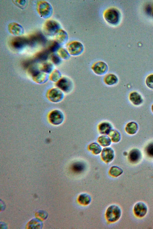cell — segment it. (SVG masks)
Listing matches in <instances>:
<instances>
[{"label":"cell","instance_id":"obj_19","mask_svg":"<svg viewBox=\"0 0 153 229\" xmlns=\"http://www.w3.org/2000/svg\"><path fill=\"white\" fill-rule=\"evenodd\" d=\"M138 129V125L134 122H131L128 123L125 127L126 132L128 134L131 135L135 134Z\"/></svg>","mask_w":153,"mask_h":229},{"label":"cell","instance_id":"obj_31","mask_svg":"<svg viewBox=\"0 0 153 229\" xmlns=\"http://www.w3.org/2000/svg\"><path fill=\"white\" fill-rule=\"evenodd\" d=\"M146 83L148 87L153 89V74L150 75L147 77Z\"/></svg>","mask_w":153,"mask_h":229},{"label":"cell","instance_id":"obj_15","mask_svg":"<svg viewBox=\"0 0 153 229\" xmlns=\"http://www.w3.org/2000/svg\"><path fill=\"white\" fill-rule=\"evenodd\" d=\"M8 30L11 34L19 35L23 33L24 30L21 26L15 22H12L9 24Z\"/></svg>","mask_w":153,"mask_h":229},{"label":"cell","instance_id":"obj_33","mask_svg":"<svg viewBox=\"0 0 153 229\" xmlns=\"http://www.w3.org/2000/svg\"><path fill=\"white\" fill-rule=\"evenodd\" d=\"M60 74L59 72L57 70H56L53 72L51 76L52 81H56L60 77Z\"/></svg>","mask_w":153,"mask_h":229},{"label":"cell","instance_id":"obj_34","mask_svg":"<svg viewBox=\"0 0 153 229\" xmlns=\"http://www.w3.org/2000/svg\"><path fill=\"white\" fill-rule=\"evenodd\" d=\"M51 60L54 64L57 65L59 64L61 62V59L59 57L55 54L52 55Z\"/></svg>","mask_w":153,"mask_h":229},{"label":"cell","instance_id":"obj_3","mask_svg":"<svg viewBox=\"0 0 153 229\" xmlns=\"http://www.w3.org/2000/svg\"><path fill=\"white\" fill-rule=\"evenodd\" d=\"M60 25L56 21L53 20H49L45 24L43 30L45 33L49 35L56 34L59 30Z\"/></svg>","mask_w":153,"mask_h":229},{"label":"cell","instance_id":"obj_17","mask_svg":"<svg viewBox=\"0 0 153 229\" xmlns=\"http://www.w3.org/2000/svg\"><path fill=\"white\" fill-rule=\"evenodd\" d=\"M111 124L107 122H104L100 124L98 126L100 132L103 134H108L112 129Z\"/></svg>","mask_w":153,"mask_h":229},{"label":"cell","instance_id":"obj_36","mask_svg":"<svg viewBox=\"0 0 153 229\" xmlns=\"http://www.w3.org/2000/svg\"><path fill=\"white\" fill-rule=\"evenodd\" d=\"M147 11H148V12H150V11H151V9H150V7H149V6H148V7H147Z\"/></svg>","mask_w":153,"mask_h":229},{"label":"cell","instance_id":"obj_32","mask_svg":"<svg viewBox=\"0 0 153 229\" xmlns=\"http://www.w3.org/2000/svg\"><path fill=\"white\" fill-rule=\"evenodd\" d=\"M147 154L150 157H153V143L149 144L146 148Z\"/></svg>","mask_w":153,"mask_h":229},{"label":"cell","instance_id":"obj_20","mask_svg":"<svg viewBox=\"0 0 153 229\" xmlns=\"http://www.w3.org/2000/svg\"><path fill=\"white\" fill-rule=\"evenodd\" d=\"M91 200V196L86 193H83L80 194L78 199V201L79 203L85 205L89 204Z\"/></svg>","mask_w":153,"mask_h":229},{"label":"cell","instance_id":"obj_25","mask_svg":"<svg viewBox=\"0 0 153 229\" xmlns=\"http://www.w3.org/2000/svg\"><path fill=\"white\" fill-rule=\"evenodd\" d=\"M111 138V141L114 143L119 142L121 139V135L117 131L112 129L108 134Z\"/></svg>","mask_w":153,"mask_h":229},{"label":"cell","instance_id":"obj_13","mask_svg":"<svg viewBox=\"0 0 153 229\" xmlns=\"http://www.w3.org/2000/svg\"><path fill=\"white\" fill-rule=\"evenodd\" d=\"M48 95L50 100L54 102L60 101L62 99L64 96L62 92L57 89H53L51 90Z\"/></svg>","mask_w":153,"mask_h":229},{"label":"cell","instance_id":"obj_24","mask_svg":"<svg viewBox=\"0 0 153 229\" xmlns=\"http://www.w3.org/2000/svg\"><path fill=\"white\" fill-rule=\"evenodd\" d=\"M48 49L41 51L37 53L35 56L36 60L40 61H44L47 59L49 53Z\"/></svg>","mask_w":153,"mask_h":229},{"label":"cell","instance_id":"obj_22","mask_svg":"<svg viewBox=\"0 0 153 229\" xmlns=\"http://www.w3.org/2000/svg\"><path fill=\"white\" fill-rule=\"evenodd\" d=\"M88 149L93 154L95 155L99 154L102 151L101 146L96 143H93L89 144L88 146Z\"/></svg>","mask_w":153,"mask_h":229},{"label":"cell","instance_id":"obj_12","mask_svg":"<svg viewBox=\"0 0 153 229\" xmlns=\"http://www.w3.org/2000/svg\"><path fill=\"white\" fill-rule=\"evenodd\" d=\"M114 151L111 148L105 147L102 151L101 158L106 163H109L111 162L114 159Z\"/></svg>","mask_w":153,"mask_h":229},{"label":"cell","instance_id":"obj_9","mask_svg":"<svg viewBox=\"0 0 153 229\" xmlns=\"http://www.w3.org/2000/svg\"><path fill=\"white\" fill-rule=\"evenodd\" d=\"M148 208L146 205L143 202H139L134 205L133 211L136 216L140 218L143 217L146 214Z\"/></svg>","mask_w":153,"mask_h":229},{"label":"cell","instance_id":"obj_30","mask_svg":"<svg viewBox=\"0 0 153 229\" xmlns=\"http://www.w3.org/2000/svg\"><path fill=\"white\" fill-rule=\"evenodd\" d=\"M58 53L60 57L63 59L67 58L69 56L68 52L62 48H60L58 49Z\"/></svg>","mask_w":153,"mask_h":229},{"label":"cell","instance_id":"obj_10","mask_svg":"<svg viewBox=\"0 0 153 229\" xmlns=\"http://www.w3.org/2000/svg\"><path fill=\"white\" fill-rule=\"evenodd\" d=\"M49 119L51 122L53 124L57 125L61 124L64 119L63 113L59 110H55L50 114Z\"/></svg>","mask_w":153,"mask_h":229},{"label":"cell","instance_id":"obj_5","mask_svg":"<svg viewBox=\"0 0 153 229\" xmlns=\"http://www.w3.org/2000/svg\"><path fill=\"white\" fill-rule=\"evenodd\" d=\"M68 53L73 55H77L82 52L83 47L82 44L77 41H73L68 43L67 45Z\"/></svg>","mask_w":153,"mask_h":229},{"label":"cell","instance_id":"obj_14","mask_svg":"<svg viewBox=\"0 0 153 229\" xmlns=\"http://www.w3.org/2000/svg\"><path fill=\"white\" fill-rule=\"evenodd\" d=\"M142 154L140 151L138 149L134 148L129 152L128 159L131 163H136L139 162L141 159Z\"/></svg>","mask_w":153,"mask_h":229},{"label":"cell","instance_id":"obj_26","mask_svg":"<svg viewBox=\"0 0 153 229\" xmlns=\"http://www.w3.org/2000/svg\"><path fill=\"white\" fill-rule=\"evenodd\" d=\"M123 170L119 167L114 166L111 167L109 171L110 174L114 177H117L123 173Z\"/></svg>","mask_w":153,"mask_h":229},{"label":"cell","instance_id":"obj_38","mask_svg":"<svg viewBox=\"0 0 153 229\" xmlns=\"http://www.w3.org/2000/svg\"><path fill=\"white\" fill-rule=\"evenodd\" d=\"M152 15H153V12H152Z\"/></svg>","mask_w":153,"mask_h":229},{"label":"cell","instance_id":"obj_8","mask_svg":"<svg viewBox=\"0 0 153 229\" xmlns=\"http://www.w3.org/2000/svg\"><path fill=\"white\" fill-rule=\"evenodd\" d=\"M57 86L63 91L69 92L71 91L73 88L72 81L69 78L64 77L58 82Z\"/></svg>","mask_w":153,"mask_h":229},{"label":"cell","instance_id":"obj_29","mask_svg":"<svg viewBox=\"0 0 153 229\" xmlns=\"http://www.w3.org/2000/svg\"><path fill=\"white\" fill-rule=\"evenodd\" d=\"M53 66L52 64L49 63H44L42 66V70L44 72L49 73L52 70Z\"/></svg>","mask_w":153,"mask_h":229},{"label":"cell","instance_id":"obj_4","mask_svg":"<svg viewBox=\"0 0 153 229\" xmlns=\"http://www.w3.org/2000/svg\"><path fill=\"white\" fill-rule=\"evenodd\" d=\"M27 39V44L31 47H33L37 44H45L47 41L45 37L40 32L32 34Z\"/></svg>","mask_w":153,"mask_h":229},{"label":"cell","instance_id":"obj_1","mask_svg":"<svg viewBox=\"0 0 153 229\" xmlns=\"http://www.w3.org/2000/svg\"><path fill=\"white\" fill-rule=\"evenodd\" d=\"M121 214V210L116 205H112L107 208L106 216L108 221L110 222H114L120 218Z\"/></svg>","mask_w":153,"mask_h":229},{"label":"cell","instance_id":"obj_6","mask_svg":"<svg viewBox=\"0 0 153 229\" xmlns=\"http://www.w3.org/2000/svg\"><path fill=\"white\" fill-rule=\"evenodd\" d=\"M91 69L95 74L102 75L105 74L107 72L108 67L106 64L102 61L96 62L92 65Z\"/></svg>","mask_w":153,"mask_h":229},{"label":"cell","instance_id":"obj_2","mask_svg":"<svg viewBox=\"0 0 153 229\" xmlns=\"http://www.w3.org/2000/svg\"><path fill=\"white\" fill-rule=\"evenodd\" d=\"M37 9L40 16L44 18L49 17L52 12V8L51 5L44 1H38L37 5Z\"/></svg>","mask_w":153,"mask_h":229},{"label":"cell","instance_id":"obj_16","mask_svg":"<svg viewBox=\"0 0 153 229\" xmlns=\"http://www.w3.org/2000/svg\"><path fill=\"white\" fill-rule=\"evenodd\" d=\"M105 84L108 86H112L116 84L118 82V77L115 74L109 73L105 75L103 78Z\"/></svg>","mask_w":153,"mask_h":229},{"label":"cell","instance_id":"obj_21","mask_svg":"<svg viewBox=\"0 0 153 229\" xmlns=\"http://www.w3.org/2000/svg\"><path fill=\"white\" fill-rule=\"evenodd\" d=\"M67 38V35L63 30H59L56 34L55 39L58 43L62 44L65 42Z\"/></svg>","mask_w":153,"mask_h":229},{"label":"cell","instance_id":"obj_35","mask_svg":"<svg viewBox=\"0 0 153 229\" xmlns=\"http://www.w3.org/2000/svg\"><path fill=\"white\" fill-rule=\"evenodd\" d=\"M15 2V3H16L17 4H20V6L21 7H22L25 4V0H18V1H14Z\"/></svg>","mask_w":153,"mask_h":229},{"label":"cell","instance_id":"obj_28","mask_svg":"<svg viewBox=\"0 0 153 229\" xmlns=\"http://www.w3.org/2000/svg\"><path fill=\"white\" fill-rule=\"evenodd\" d=\"M59 47V44L56 41H54L50 43L47 49L49 52H53L58 50Z\"/></svg>","mask_w":153,"mask_h":229},{"label":"cell","instance_id":"obj_27","mask_svg":"<svg viewBox=\"0 0 153 229\" xmlns=\"http://www.w3.org/2000/svg\"><path fill=\"white\" fill-rule=\"evenodd\" d=\"M85 165L82 163L78 162L74 163L72 166V169L73 171L76 173H80L84 170Z\"/></svg>","mask_w":153,"mask_h":229},{"label":"cell","instance_id":"obj_18","mask_svg":"<svg viewBox=\"0 0 153 229\" xmlns=\"http://www.w3.org/2000/svg\"><path fill=\"white\" fill-rule=\"evenodd\" d=\"M129 99L133 104L136 106L142 104L143 100L141 95L136 92L131 93L129 95Z\"/></svg>","mask_w":153,"mask_h":229},{"label":"cell","instance_id":"obj_7","mask_svg":"<svg viewBox=\"0 0 153 229\" xmlns=\"http://www.w3.org/2000/svg\"><path fill=\"white\" fill-rule=\"evenodd\" d=\"M104 17L109 23L115 24L118 21L119 14L116 10L113 9H111L107 10L105 12Z\"/></svg>","mask_w":153,"mask_h":229},{"label":"cell","instance_id":"obj_23","mask_svg":"<svg viewBox=\"0 0 153 229\" xmlns=\"http://www.w3.org/2000/svg\"><path fill=\"white\" fill-rule=\"evenodd\" d=\"M99 143L102 146L107 147L111 143V140L110 138L106 136L102 135L99 137L97 140Z\"/></svg>","mask_w":153,"mask_h":229},{"label":"cell","instance_id":"obj_11","mask_svg":"<svg viewBox=\"0 0 153 229\" xmlns=\"http://www.w3.org/2000/svg\"><path fill=\"white\" fill-rule=\"evenodd\" d=\"M10 44L15 49H21L27 44V39L23 37H16L12 39Z\"/></svg>","mask_w":153,"mask_h":229},{"label":"cell","instance_id":"obj_37","mask_svg":"<svg viewBox=\"0 0 153 229\" xmlns=\"http://www.w3.org/2000/svg\"><path fill=\"white\" fill-rule=\"evenodd\" d=\"M152 110L153 113V104L152 105Z\"/></svg>","mask_w":153,"mask_h":229}]
</instances>
